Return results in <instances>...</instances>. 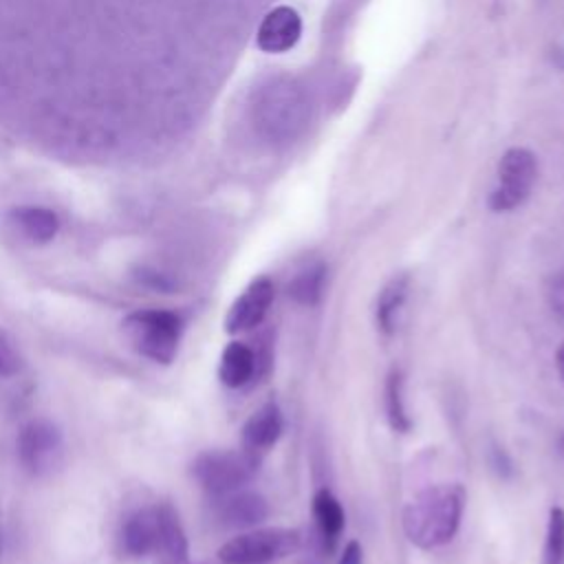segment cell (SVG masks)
<instances>
[{
	"label": "cell",
	"instance_id": "obj_5",
	"mask_svg": "<svg viewBox=\"0 0 564 564\" xmlns=\"http://www.w3.org/2000/svg\"><path fill=\"white\" fill-rule=\"evenodd\" d=\"M256 112L258 126L269 139L289 141L304 128L306 101L291 82H271L264 86Z\"/></svg>",
	"mask_w": 564,
	"mask_h": 564
},
{
	"label": "cell",
	"instance_id": "obj_9",
	"mask_svg": "<svg viewBox=\"0 0 564 564\" xmlns=\"http://www.w3.org/2000/svg\"><path fill=\"white\" fill-rule=\"evenodd\" d=\"M214 518L225 529H256L269 518V502L256 491H231L214 498Z\"/></svg>",
	"mask_w": 564,
	"mask_h": 564
},
{
	"label": "cell",
	"instance_id": "obj_2",
	"mask_svg": "<svg viewBox=\"0 0 564 564\" xmlns=\"http://www.w3.org/2000/svg\"><path fill=\"white\" fill-rule=\"evenodd\" d=\"M126 341L145 359L172 364L183 337V317L167 308H141L123 317Z\"/></svg>",
	"mask_w": 564,
	"mask_h": 564
},
{
	"label": "cell",
	"instance_id": "obj_3",
	"mask_svg": "<svg viewBox=\"0 0 564 564\" xmlns=\"http://www.w3.org/2000/svg\"><path fill=\"white\" fill-rule=\"evenodd\" d=\"M262 456L240 449H207L192 463V476L212 498L242 489L260 469Z\"/></svg>",
	"mask_w": 564,
	"mask_h": 564
},
{
	"label": "cell",
	"instance_id": "obj_21",
	"mask_svg": "<svg viewBox=\"0 0 564 564\" xmlns=\"http://www.w3.org/2000/svg\"><path fill=\"white\" fill-rule=\"evenodd\" d=\"M24 361L20 350L15 348L9 333L0 328V377H15L22 370Z\"/></svg>",
	"mask_w": 564,
	"mask_h": 564
},
{
	"label": "cell",
	"instance_id": "obj_24",
	"mask_svg": "<svg viewBox=\"0 0 564 564\" xmlns=\"http://www.w3.org/2000/svg\"><path fill=\"white\" fill-rule=\"evenodd\" d=\"M139 282H143V284H148L152 289H159V291H170L174 286L172 280L165 273H159V271H152V269H141Z\"/></svg>",
	"mask_w": 564,
	"mask_h": 564
},
{
	"label": "cell",
	"instance_id": "obj_10",
	"mask_svg": "<svg viewBox=\"0 0 564 564\" xmlns=\"http://www.w3.org/2000/svg\"><path fill=\"white\" fill-rule=\"evenodd\" d=\"M121 553L128 557H145L159 549V505L143 507L121 522Z\"/></svg>",
	"mask_w": 564,
	"mask_h": 564
},
{
	"label": "cell",
	"instance_id": "obj_22",
	"mask_svg": "<svg viewBox=\"0 0 564 564\" xmlns=\"http://www.w3.org/2000/svg\"><path fill=\"white\" fill-rule=\"evenodd\" d=\"M546 300L551 311L564 322V271L555 273L546 286Z\"/></svg>",
	"mask_w": 564,
	"mask_h": 564
},
{
	"label": "cell",
	"instance_id": "obj_11",
	"mask_svg": "<svg viewBox=\"0 0 564 564\" xmlns=\"http://www.w3.org/2000/svg\"><path fill=\"white\" fill-rule=\"evenodd\" d=\"M302 35V18L291 7H275L258 26L256 42L264 53H284L297 44Z\"/></svg>",
	"mask_w": 564,
	"mask_h": 564
},
{
	"label": "cell",
	"instance_id": "obj_19",
	"mask_svg": "<svg viewBox=\"0 0 564 564\" xmlns=\"http://www.w3.org/2000/svg\"><path fill=\"white\" fill-rule=\"evenodd\" d=\"M383 405H386V419L390 423V427L399 434H405L412 430V419L408 414L405 408V399H403V372L401 368H390L388 377H386V386H383Z\"/></svg>",
	"mask_w": 564,
	"mask_h": 564
},
{
	"label": "cell",
	"instance_id": "obj_28",
	"mask_svg": "<svg viewBox=\"0 0 564 564\" xmlns=\"http://www.w3.org/2000/svg\"><path fill=\"white\" fill-rule=\"evenodd\" d=\"M0 553H2V542H0Z\"/></svg>",
	"mask_w": 564,
	"mask_h": 564
},
{
	"label": "cell",
	"instance_id": "obj_20",
	"mask_svg": "<svg viewBox=\"0 0 564 564\" xmlns=\"http://www.w3.org/2000/svg\"><path fill=\"white\" fill-rule=\"evenodd\" d=\"M542 564H564V509L562 507L549 509Z\"/></svg>",
	"mask_w": 564,
	"mask_h": 564
},
{
	"label": "cell",
	"instance_id": "obj_8",
	"mask_svg": "<svg viewBox=\"0 0 564 564\" xmlns=\"http://www.w3.org/2000/svg\"><path fill=\"white\" fill-rule=\"evenodd\" d=\"M275 297V284L269 275L253 278L245 291L231 302L227 315H225V330L229 335L247 333L262 324V319L269 313V306Z\"/></svg>",
	"mask_w": 564,
	"mask_h": 564
},
{
	"label": "cell",
	"instance_id": "obj_26",
	"mask_svg": "<svg viewBox=\"0 0 564 564\" xmlns=\"http://www.w3.org/2000/svg\"><path fill=\"white\" fill-rule=\"evenodd\" d=\"M555 368H557V372H560V377L564 381V344L555 352Z\"/></svg>",
	"mask_w": 564,
	"mask_h": 564
},
{
	"label": "cell",
	"instance_id": "obj_18",
	"mask_svg": "<svg viewBox=\"0 0 564 564\" xmlns=\"http://www.w3.org/2000/svg\"><path fill=\"white\" fill-rule=\"evenodd\" d=\"M324 280H326V264L313 262V264L300 269L291 278V282L286 284V293L293 302H297L302 306H315L322 300Z\"/></svg>",
	"mask_w": 564,
	"mask_h": 564
},
{
	"label": "cell",
	"instance_id": "obj_12",
	"mask_svg": "<svg viewBox=\"0 0 564 564\" xmlns=\"http://www.w3.org/2000/svg\"><path fill=\"white\" fill-rule=\"evenodd\" d=\"M282 412L275 401L260 405L242 425V447L256 456L269 452L282 434Z\"/></svg>",
	"mask_w": 564,
	"mask_h": 564
},
{
	"label": "cell",
	"instance_id": "obj_15",
	"mask_svg": "<svg viewBox=\"0 0 564 564\" xmlns=\"http://www.w3.org/2000/svg\"><path fill=\"white\" fill-rule=\"evenodd\" d=\"M11 227L31 245H46L59 231V216L40 205H20L9 212Z\"/></svg>",
	"mask_w": 564,
	"mask_h": 564
},
{
	"label": "cell",
	"instance_id": "obj_6",
	"mask_svg": "<svg viewBox=\"0 0 564 564\" xmlns=\"http://www.w3.org/2000/svg\"><path fill=\"white\" fill-rule=\"evenodd\" d=\"M20 465L35 478L53 474L64 460L62 430L48 419H31L18 434Z\"/></svg>",
	"mask_w": 564,
	"mask_h": 564
},
{
	"label": "cell",
	"instance_id": "obj_27",
	"mask_svg": "<svg viewBox=\"0 0 564 564\" xmlns=\"http://www.w3.org/2000/svg\"><path fill=\"white\" fill-rule=\"evenodd\" d=\"M560 447H562V452H564V434L560 436Z\"/></svg>",
	"mask_w": 564,
	"mask_h": 564
},
{
	"label": "cell",
	"instance_id": "obj_4",
	"mask_svg": "<svg viewBox=\"0 0 564 564\" xmlns=\"http://www.w3.org/2000/svg\"><path fill=\"white\" fill-rule=\"evenodd\" d=\"M302 546V533L297 529H247L218 549V557L225 564H269L282 560Z\"/></svg>",
	"mask_w": 564,
	"mask_h": 564
},
{
	"label": "cell",
	"instance_id": "obj_13",
	"mask_svg": "<svg viewBox=\"0 0 564 564\" xmlns=\"http://www.w3.org/2000/svg\"><path fill=\"white\" fill-rule=\"evenodd\" d=\"M313 542L330 555L337 546V540L344 531V509L339 500L328 489H317L313 496Z\"/></svg>",
	"mask_w": 564,
	"mask_h": 564
},
{
	"label": "cell",
	"instance_id": "obj_16",
	"mask_svg": "<svg viewBox=\"0 0 564 564\" xmlns=\"http://www.w3.org/2000/svg\"><path fill=\"white\" fill-rule=\"evenodd\" d=\"M187 535L176 509L170 502L159 505V549L161 564H187Z\"/></svg>",
	"mask_w": 564,
	"mask_h": 564
},
{
	"label": "cell",
	"instance_id": "obj_1",
	"mask_svg": "<svg viewBox=\"0 0 564 564\" xmlns=\"http://www.w3.org/2000/svg\"><path fill=\"white\" fill-rule=\"evenodd\" d=\"M465 489L458 482L432 485L414 496L403 511V531L419 549L447 544L463 518Z\"/></svg>",
	"mask_w": 564,
	"mask_h": 564
},
{
	"label": "cell",
	"instance_id": "obj_23",
	"mask_svg": "<svg viewBox=\"0 0 564 564\" xmlns=\"http://www.w3.org/2000/svg\"><path fill=\"white\" fill-rule=\"evenodd\" d=\"M489 463L494 467V471L500 476V478H509L513 474V460L511 456L505 452V447L500 445H494L491 452H489Z\"/></svg>",
	"mask_w": 564,
	"mask_h": 564
},
{
	"label": "cell",
	"instance_id": "obj_17",
	"mask_svg": "<svg viewBox=\"0 0 564 564\" xmlns=\"http://www.w3.org/2000/svg\"><path fill=\"white\" fill-rule=\"evenodd\" d=\"M408 291H410L408 273H397L383 284L377 297V308H375V322L379 333L392 335L397 330V319H399L401 306L405 304Z\"/></svg>",
	"mask_w": 564,
	"mask_h": 564
},
{
	"label": "cell",
	"instance_id": "obj_25",
	"mask_svg": "<svg viewBox=\"0 0 564 564\" xmlns=\"http://www.w3.org/2000/svg\"><path fill=\"white\" fill-rule=\"evenodd\" d=\"M339 564H364V549L357 540L346 542V546L339 555Z\"/></svg>",
	"mask_w": 564,
	"mask_h": 564
},
{
	"label": "cell",
	"instance_id": "obj_7",
	"mask_svg": "<svg viewBox=\"0 0 564 564\" xmlns=\"http://www.w3.org/2000/svg\"><path fill=\"white\" fill-rule=\"evenodd\" d=\"M538 178L535 154L527 148H511L498 161V187L489 196L494 212H511L520 207Z\"/></svg>",
	"mask_w": 564,
	"mask_h": 564
},
{
	"label": "cell",
	"instance_id": "obj_14",
	"mask_svg": "<svg viewBox=\"0 0 564 564\" xmlns=\"http://www.w3.org/2000/svg\"><path fill=\"white\" fill-rule=\"evenodd\" d=\"M260 372L262 370H260L258 352L249 344H245L240 339H234L223 348L220 364H218V379H220L223 386L245 388Z\"/></svg>",
	"mask_w": 564,
	"mask_h": 564
}]
</instances>
